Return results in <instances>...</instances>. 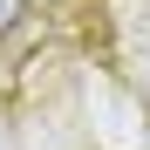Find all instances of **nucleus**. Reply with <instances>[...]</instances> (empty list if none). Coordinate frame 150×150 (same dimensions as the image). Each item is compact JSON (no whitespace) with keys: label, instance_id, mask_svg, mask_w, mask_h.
<instances>
[{"label":"nucleus","instance_id":"obj_1","mask_svg":"<svg viewBox=\"0 0 150 150\" xmlns=\"http://www.w3.org/2000/svg\"><path fill=\"white\" fill-rule=\"evenodd\" d=\"M14 14H21V0H0V28H14Z\"/></svg>","mask_w":150,"mask_h":150}]
</instances>
